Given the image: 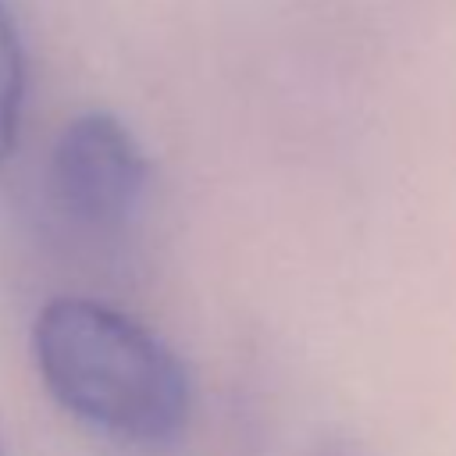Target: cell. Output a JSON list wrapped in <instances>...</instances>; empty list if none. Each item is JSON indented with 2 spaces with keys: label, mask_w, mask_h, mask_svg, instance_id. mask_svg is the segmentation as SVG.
<instances>
[{
  "label": "cell",
  "mask_w": 456,
  "mask_h": 456,
  "mask_svg": "<svg viewBox=\"0 0 456 456\" xmlns=\"http://www.w3.org/2000/svg\"><path fill=\"white\" fill-rule=\"evenodd\" d=\"M32 353L50 395L110 438L164 445L189 420L185 363L160 335L107 303L50 299L32 324Z\"/></svg>",
  "instance_id": "obj_1"
},
{
  "label": "cell",
  "mask_w": 456,
  "mask_h": 456,
  "mask_svg": "<svg viewBox=\"0 0 456 456\" xmlns=\"http://www.w3.org/2000/svg\"><path fill=\"white\" fill-rule=\"evenodd\" d=\"M150 164L132 128L107 114L86 110L64 125L53 160L50 185L61 210L86 228H114L132 217L146 192Z\"/></svg>",
  "instance_id": "obj_2"
},
{
  "label": "cell",
  "mask_w": 456,
  "mask_h": 456,
  "mask_svg": "<svg viewBox=\"0 0 456 456\" xmlns=\"http://www.w3.org/2000/svg\"><path fill=\"white\" fill-rule=\"evenodd\" d=\"M25 107V53L18 25L0 0V160L14 150Z\"/></svg>",
  "instance_id": "obj_3"
},
{
  "label": "cell",
  "mask_w": 456,
  "mask_h": 456,
  "mask_svg": "<svg viewBox=\"0 0 456 456\" xmlns=\"http://www.w3.org/2000/svg\"><path fill=\"white\" fill-rule=\"evenodd\" d=\"M321 456H360V452H353L349 445H331V449H324Z\"/></svg>",
  "instance_id": "obj_4"
}]
</instances>
